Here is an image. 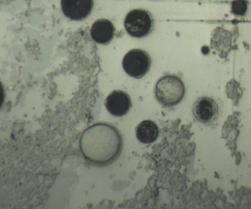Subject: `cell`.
Instances as JSON below:
<instances>
[{"mask_svg": "<svg viewBox=\"0 0 251 209\" xmlns=\"http://www.w3.org/2000/svg\"><path fill=\"white\" fill-rule=\"evenodd\" d=\"M247 0H233L231 2V12L236 16H243L247 11Z\"/></svg>", "mask_w": 251, "mask_h": 209, "instance_id": "30bf717a", "label": "cell"}, {"mask_svg": "<svg viewBox=\"0 0 251 209\" xmlns=\"http://www.w3.org/2000/svg\"><path fill=\"white\" fill-rule=\"evenodd\" d=\"M93 0H61L63 14L72 20L80 21L87 18L91 13Z\"/></svg>", "mask_w": 251, "mask_h": 209, "instance_id": "52a82bcc", "label": "cell"}, {"mask_svg": "<svg viewBox=\"0 0 251 209\" xmlns=\"http://www.w3.org/2000/svg\"><path fill=\"white\" fill-rule=\"evenodd\" d=\"M151 63L149 54L141 49H133L124 56L122 66L125 72L129 76L140 79L149 71Z\"/></svg>", "mask_w": 251, "mask_h": 209, "instance_id": "277c9868", "label": "cell"}, {"mask_svg": "<svg viewBox=\"0 0 251 209\" xmlns=\"http://www.w3.org/2000/svg\"><path fill=\"white\" fill-rule=\"evenodd\" d=\"M185 93L181 79L174 75H166L156 82L154 93L156 100L165 106H172L180 103Z\"/></svg>", "mask_w": 251, "mask_h": 209, "instance_id": "7a4b0ae2", "label": "cell"}, {"mask_svg": "<svg viewBox=\"0 0 251 209\" xmlns=\"http://www.w3.org/2000/svg\"><path fill=\"white\" fill-rule=\"evenodd\" d=\"M192 113L197 120L208 124L217 119L219 107L214 99L208 96H202L198 98L194 103Z\"/></svg>", "mask_w": 251, "mask_h": 209, "instance_id": "5b68a950", "label": "cell"}, {"mask_svg": "<svg viewBox=\"0 0 251 209\" xmlns=\"http://www.w3.org/2000/svg\"><path fill=\"white\" fill-rule=\"evenodd\" d=\"M136 137L144 144L155 141L159 134L157 125L152 121L147 120L141 122L135 128Z\"/></svg>", "mask_w": 251, "mask_h": 209, "instance_id": "9c48e42d", "label": "cell"}, {"mask_svg": "<svg viewBox=\"0 0 251 209\" xmlns=\"http://www.w3.org/2000/svg\"><path fill=\"white\" fill-rule=\"evenodd\" d=\"M115 32V28L111 21L100 19L96 21L90 29V35L92 40L96 42L107 45L113 40Z\"/></svg>", "mask_w": 251, "mask_h": 209, "instance_id": "ba28073f", "label": "cell"}, {"mask_svg": "<svg viewBox=\"0 0 251 209\" xmlns=\"http://www.w3.org/2000/svg\"><path fill=\"white\" fill-rule=\"evenodd\" d=\"M154 20L151 14L142 8L133 9L126 16L124 27L131 37L142 38L149 35L152 31Z\"/></svg>", "mask_w": 251, "mask_h": 209, "instance_id": "3957f363", "label": "cell"}, {"mask_svg": "<svg viewBox=\"0 0 251 209\" xmlns=\"http://www.w3.org/2000/svg\"><path fill=\"white\" fill-rule=\"evenodd\" d=\"M104 105L110 114L119 117L128 113L132 106V102L126 92L121 90H114L106 98Z\"/></svg>", "mask_w": 251, "mask_h": 209, "instance_id": "8992f818", "label": "cell"}, {"mask_svg": "<svg viewBox=\"0 0 251 209\" xmlns=\"http://www.w3.org/2000/svg\"><path fill=\"white\" fill-rule=\"evenodd\" d=\"M123 144L119 129L106 123H98L88 127L79 141L84 158L99 167L108 166L116 161L122 152Z\"/></svg>", "mask_w": 251, "mask_h": 209, "instance_id": "6da1fadb", "label": "cell"}]
</instances>
